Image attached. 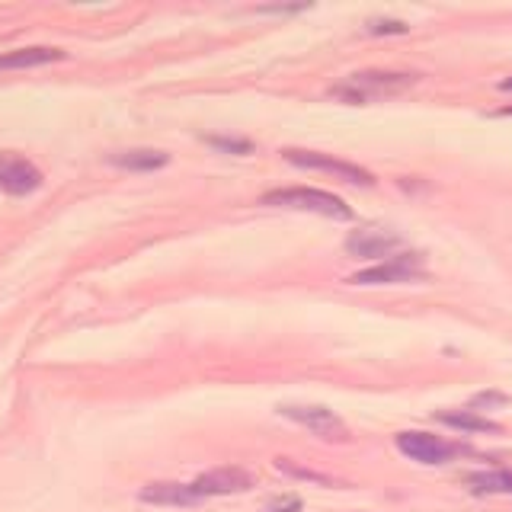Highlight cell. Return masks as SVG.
Here are the masks:
<instances>
[{"instance_id":"obj_1","label":"cell","mask_w":512,"mask_h":512,"mask_svg":"<svg viewBox=\"0 0 512 512\" xmlns=\"http://www.w3.org/2000/svg\"><path fill=\"white\" fill-rule=\"evenodd\" d=\"M263 205L301 208V212L327 215V218H336V221H349L352 218V208L340 196H333V192H324V189H276V192H266Z\"/></svg>"},{"instance_id":"obj_11","label":"cell","mask_w":512,"mask_h":512,"mask_svg":"<svg viewBox=\"0 0 512 512\" xmlns=\"http://www.w3.org/2000/svg\"><path fill=\"white\" fill-rule=\"evenodd\" d=\"M64 52L61 48H45V45H32V48H16V52L0 55V71H20V68H39L48 61H61Z\"/></svg>"},{"instance_id":"obj_15","label":"cell","mask_w":512,"mask_h":512,"mask_svg":"<svg viewBox=\"0 0 512 512\" xmlns=\"http://www.w3.org/2000/svg\"><path fill=\"white\" fill-rule=\"evenodd\" d=\"M276 468H279L282 474H288V477L311 480V484H330V487H340V480H333V477H327V474H314V471H308V468H301V464H292L288 458H279V461H276Z\"/></svg>"},{"instance_id":"obj_2","label":"cell","mask_w":512,"mask_h":512,"mask_svg":"<svg viewBox=\"0 0 512 512\" xmlns=\"http://www.w3.org/2000/svg\"><path fill=\"white\" fill-rule=\"evenodd\" d=\"M413 74H394V71H362V74H352L346 84H340L333 90V96H343L349 103H368V100H378V96H391L400 93L413 84Z\"/></svg>"},{"instance_id":"obj_17","label":"cell","mask_w":512,"mask_h":512,"mask_svg":"<svg viewBox=\"0 0 512 512\" xmlns=\"http://www.w3.org/2000/svg\"><path fill=\"white\" fill-rule=\"evenodd\" d=\"M368 32H375V36H384V32L404 36V32H407V23H400V20H372V23H368Z\"/></svg>"},{"instance_id":"obj_7","label":"cell","mask_w":512,"mask_h":512,"mask_svg":"<svg viewBox=\"0 0 512 512\" xmlns=\"http://www.w3.org/2000/svg\"><path fill=\"white\" fill-rule=\"evenodd\" d=\"M39 186H42V170L32 160L0 151V189L10 192V196H29Z\"/></svg>"},{"instance_id":"obj_14","label":"cell","mask_w":512,"mask_h":512,"mask_svg":"<svg viewBox=\"0 0 512 512\" xmlns=\"http://www.w3.org/2000/svg\"><path fill=\"white\" fill-rule=\"evenodd\" d=\"M474 493H512V474L509 471H480L464 477Z\"/></svg>"},{"instance_id":"obj_4","label":"cell","mask_w":512,"mask_h":512,"mask_svg":"<svg viewBox=\"0 0 512 512\" xmlns=\"http://www.w3.org/2000/svg\"><path fill=\"white\" fill-rule=\"evenodd\" d=\"M288 164H295V167H304V170H327L333 176H343L346 183L352 186H375V176L356 167V164H349V160H340V157H330V154H317V151H298V148H285L282 151Z\"/></svg>"},{"instance_id":"obj_18","label":"cell","mask_w":512,"mask_h":512,"mask_svg":"<svg viewBox=\"0 0 512 512\" xmlns=\"http://www.w3.org/2000/svg\"><path fill=\"white\" fill-rule=\"evenodd\" d=\"M301 496H279V500H272L263 512H301Z\"/></svg>"},{"instance_id":"obj_3","label":"cell","mask_w":512,"mask_h":512,"mask_svg":"<svg viewBox=\"0 0 512 512\" xmlns=\"http://www.w3.org/2000/svg\"><path fill=\"white\" fill-rule=\"evenodd\" d=\"M279 413L285 416V420H295L301 426H308L314 436L324 439V442H349V426L327 407H311V404L292 407V404H285V407H279Z\"/></svg>"},{"instance_id":"obj_16","label":"cell","mask_w":512,"mask_h":512,"mask_svg":"<svg viewBox=\"0 0 512 512\" xmlns=\"http://www.w3.org/2000/svg\"><path fill=\"white\" fill-rule=\"evenodd\" d=\"M205 141L212 144V148L228 151V154H250V151H253V141H247V138H221V135H208Z\"/></svg>"},{"instance_id":"obj_6","label":"cell","mask_w":512,"mask_h":512,"mask_svg":"<svg viewBox=\"0 0 512 512\" xmlns=\"http://www.w3.org/2000/svg\"><path fill=\"white\" fill-rule=\"evenodd\" d=\"M397 448L410 461H420V464H445V461H452L461 452L458 445L445 442L439 436H429V432H400Z\"/></svg>"},{"instance_id":"obj_13","label":"cell","mask_w":512,"mask_h":512,"mask_svg":"<svg viewBox=\"0 0 512 512\" xmlns=\"http://www.w3.org/2000/svg\"><path fill=\"white\" fill-rule=\"evenodd\" d=\"M109 164L125 167V170H160L170 164V154L164 151H151V148H138V151H122L112 154Z\"/></svg>"},{"instance_id":"obj_9","label":"cell","mask_w":512,"mask_h":512,"mask_svg":"<svg viewBox=\"0 0 512 512\" xmlns=\"http://www.w3.org/2000/svg\"><path fill=\"white\" fill-rule=\"evenodd\" d=\"M400 247V234L384 228H362L346 237V250L362 260H375V256H388Z\"/></svg>"},{"instance_id":"obj_19","label":"cell","mask_w":512,"mask_h":512,"mask_svg":"<svg viewBox=\"0 0 512 512\" xmlns=\"http://www.w3.org/2000/svg\"><path fill=\"white\" fill-rule=\"evenodd\" d=\"M509 397H503V394H480V397H474V407H484V404H506Z\"/></svg>"},{"instance_id":"obj_5","label":"cell","mask_w":512,"mask_h":512,"mask_svg":"<svg viewBox=\"0 0 512 512\" xmlns=\"http://www.w3.org/2000/svg\"><path fill=\"white\" fill-rule=\"evenodd\" d=\"M423 260L416 253H400V256H391V260H384L381 266H372V269H362L356 272L349 282L352 285H394V282H416L423 279Z\"/></svg>"},{"instance_id":"obj_21","label":"cell","mask_w":512,"mask_h":512,"mask_svg":"<svg viewBox=\"0 0 512 512\" xmlns=\"http://www.w3.org/2000/svg\"><path fill=\"white\" fill-rule=\"evenodd\" d=\"M503 116H512V106H509V109H503Z\"/></svg>"},{"instance_id":"obj_12","label":"cell","mask_w":512,"mask_h":512,"mask_svg":"<svg viewBox=\"0 0 512 512\" xmlns=\"http://www.w3.org/2000/svg\"><path fill=\"white\" fill-rule=\"evenodd\" d=\"M436 420L452 429H461V432H503L500 423H493L474 410H442V413H436Z\"/></svg>"},{"instance_id":"obj_20","label":"cell","mask_w":512,"mask_h":512,"mask_svg":"<svg viewBox=\"0 0 512 512\" xmlns=\"http://www.w3.org/2000/svg\"><path fill=\"white\" fill-rule=\"evenodd\" d=\"M500 90H506V93H512V77H509V80H503V84H500Z\"/></svg>"},{"instance_id":"obj_8","label":"cell","mask_w":512,"mask_h":512,"mask_svg":"<svg viewBox=\"0 0 512 512\" xmlns=\"http://www.w3.org/2000/svg\"><path fill=\"white\" fill-rule=\"evenodd\" d=\"M256 484V474L247 468H215L205 471L202 477L192 480V487L199 490L202 500L208 496H231V493H244Z\"/></svg>"},{"instance_id":"obj_10","label":"cell","mask_w":512,"mask_h":512,"mask_svg":"<svg viewBox=\"0 0 512 512\" xmlns=\"http://www.w3.org/2000/svg\"><path fill=\"white\" fill-rule=\"evenodd\" d=\"M138 500L151 506H199L202 496L192 484H148L138 493Z\"/></svg>"}]
</instances>
